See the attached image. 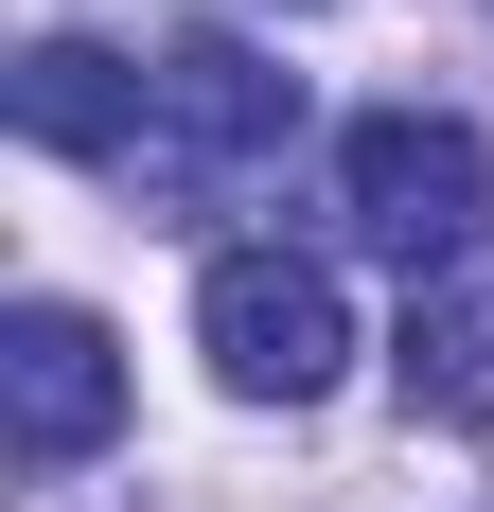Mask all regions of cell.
Instances as JSON below:
<instances>
[{"label":"cell","instance_id":"6da1fadb","mask_svg":"<svg viewBox=\"0 0 494 512\" xmlns=\"http://www.w3.org/2000/svg\"><path fill=\"white\" fill-rule=\"evenodd\" d=\"M336 212H353V248H389L406 301H424V283H459L494 248V142L459 106H371L336 142Z\"/></svg>","mask_w":494,"mask_h":512},{"label":"cell","instance_id":"7a4b0ae2","mask_svg":"<svg viewBox=\"0 0 494 512\" xmlns=\"http://www.w3.org/2000/svg\"><path fill=\"white\" fill-rule=\"evenodd\" d=\"M300 142V71H265L247 36H159L142 53V159H124V195H230L247 159Z\"/></svg>","mask_w":494,"mask_h":512},{"label":"cell","instance_id":"3957f363","mask_svg":"<svg viewBox=\"0 0 494 512\" xmlns=\"http://www.w3.org/2000/svg\"><path fill=\"white\" fill-rule=\"evenodd\" d=\"M195 354L230 407H318L353 371V301H336V265L318 248H212L195 283Z\"/></svg>","mask_w":494,"mask_h":512},{"label":"cell","instance_id":"277c9868","mask_svg":"<svg viewBox=\"0 0 494 512\" xmlns=\"http://www.w3.org/2000/svg\"><path fill=\"white\" fill-rule=\"evenodd\" d=\"M106 424H124L106 318H89V301H18V318H0V442H18V477L106 460Z\"/></svg>","mask_w":494,"mask_h":512},{"label":"cell","instance_id":"5b68a950","mask_svg":"<svg viewBox=\"0 0 494 512\" xmlns=\"http://www.w3.org/2000/svg\"><path fill=\"white\" fill-rule=\"evenodd\" d=\"M0 106H18V142H53V159H142V53H106V36H36L18 71H0Z\"/></svg>","mask_w":494,"mask_h":512},{"label":"cell","instance_id":"8992f818","mask_svg":"<svg viewBox=\"0 0 494 512\" xmlns=\"http://www.w3.org/2000/svg\"><path fill=\"white\" fill-rule=\"evenodd\" d=\"M406 424H494V248L406 301Z\"/></svg>","mask_w":494,"mask_h":512},{"label":"cell","instance_id":"52a82bcc","mask_svg":"<svg viewBox=\"0 0 494 512\" xmlns=\"http://www.w3.org/2000/svg\"><path fill=\"white\" fill-rule=\"evenodd\" d=\"M283 18H336V0H283Z\"/></svg>","mask_w":494,"mask_h":512}]
</instances>
